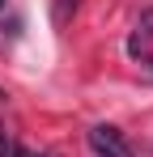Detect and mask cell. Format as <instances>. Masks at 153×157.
Segmentation results:
<instances>
[{
	"instance_id": "8992f818",
	"label": "cell",
	"mask_w": 153,
	"mask_h": 157,
	"mask_svg": "<svg viewBox=\"0 0 153 157\" xmlns=\"http://www.w3.org/2000/svg\"><path fill=\"white\" fill-rule=\"evenodd\" d=\"M0 4H4V0H0Z\"/></svg>"
},
{
	"instance_id": "5b68a950",
	"label": "cell",
	"mask_w": 153,
	"mask_h": 157,
	"mask_svg": "<svg viewBox=\"0 0 153 157\" xmlns=\"http://www.w3.org/2000/svg\"><path fill=\"white\" fill-rule=\"evenodd\" d=\"M13 153V144H9V136H4V128H0V157H9Z\"/></svg>"
},
{
	"instance_id": "277c9868",
	"label": "cell",
	"mask_w": 153,
	"mask_h": 157,
	"mask_svg": "<svg viewBox=\"0 0 153 157\" xmlns=\"http://www.w3.org/2000/svg\"><path fill=\"white\" fill-rule=\"evenodd\" d=\"M9 157H47V153H34V149H26V144H13Z\"/></svg>"
},
{
	"instance_id": "7a4b0ae2",
	"label": "cell",
	"mask_w": 153,
	"mask_h": 157,
	"mask_svg": "<svg viewBox=\"0 0 153 157\" xmlns=\"http://www.w3.org/2000/svg\"><path fill=\"white\" fill-rule=\"evenodd\" d=\"M73 13H76V0H55V26H64Z\"/></svg>"
},
{
	"instance_id": "6da1fadb",
	"label": "cell",
	"mask_w": 153,
	"mask_h": 157,
	"mask_svg": "<svg viewBox=\"0 0 153 157\" xmlns=\"http://www.w3.org/2000/svg\"><path fill=\"white\" fill-rule=\"evenodd\" d=\"M89 149H94L98 157H132V144L124 140V132L111 128V123L89 128Z\"/></svg>"
},
{
	"instance_id": "3957f363",
	"label": "cell",
	"mask_w": 153,
	"mask_h": 157,
	"mask_svg": "<svg viewBox=\"0 0 153 157\" xmlns=\"http://www.w3.org/2000/svg\"><path fill=\"white\" fill-rule=\"evenodd\" d=\"M136 30H140V34H149V38H153V9H149V13H140V26H136Z\"/></svg>"
}]
</instances>
